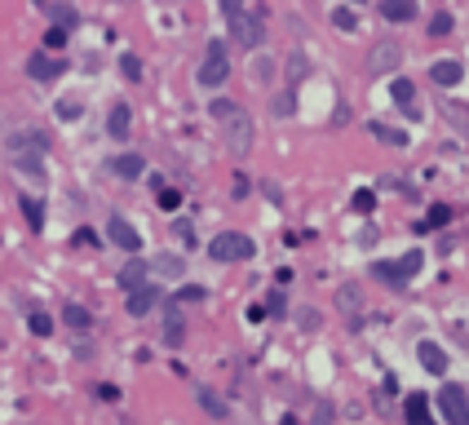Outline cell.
Here are the masks:
<instances>
[{
    "mask_svg": "<svg viewBox=\"0 0 469 425\" xmlns=\"http://www.w3.org/2000/svg\"><path fill=\"white\" fill-rule=\"evenodd\" d=\"M217 124H222V138H226L230 155H248V151H253V120H248L244 107H230Z\"/></svg>",
    "mask_w": 469,
    "mask_h": 425,
    "instance_id": "obj_1",
    "label": "cell"
},
{
    "mask_svg": "<svg viewBox=\"0 0 469 425\" xmlns=\"http://www.w3.org/2000/svg\"><path fill=\"white\" fill-rule=\"evenodd\" d=\"M199 89H222L230 80V58H226V44L222 40H208L204 49V62H199Z\"/></svg>",
    "mask_w": 469,
    "mask_h": 425,
    "instance_id": "obj_2",
    "label": "cell"
},
{
    "mask_svg": "<svg viewBox=\"0 0 469 425\" xmlns=\"http://www.w3.org/2000/svg\"><path fill=\"white\" fill-rule=\"evenodd\" d=\"M253 253H257V244L248 235H239V231H222L208 244V257H217V261H248Z\"/></svg>",
    "mask_w": 469,
    "mask_h": 425,
    "instance_id": "obj_3",
    "label": "cell"
},
{
    "mask_svg": "<svg viewBox=\"0 0 469 425\" xmlns=\"http://www.w3.org/2000/svg\"><path fill=\"white\" fill-rule=\"evenodd\" d=\"M403 62V44L398 40H376L367 49V76H394Z\"/></svg>",
    "mask_w": 469,
    "mask_h": 425,
    "instance_id": "obj_4",
    "label": "cell"
},
{
    "mask_svg": "<svg viewBox=\"0 0 469 425\" xmlns=\"http://www.w3.org/2000/svg\"><path fill=\"white\" fill-rule=\"evenodd\" d=\"M230 40H239L244 49H257L266 40V27H261V9L257 13H230Z\"/></svg>",
    "mask_w": 469,
    "mask_h": 425,
    "instance_id": "obj_5",
    "label": "cell"
},
{
    "mask_svg": "<svg viewBox=\"0 0 469 425\" xmlns=\"http://www.w3.org/2000/svg\"><path fill=\"white\" fill-rule=\"evenodd\" d=\"M439 417L447 425H469V395L461 385H443L439 390Z\"/></svg>",
    "mask_w": 469,
    "mask_h": 425,
    "instance_id": "obj_6",
    "label": "cell"
},
{
    "mask_svg": "<svg viewBox=\"0 0 469 425\" xmlns=\"http://www.w3.org/2000/svg\"><path fill=\"white\" fill-rule=\"evenodd\" d=\"M27 76L36 80V85H54V80L62 76V62H58V58H49L44 49H40V54H31V58H27Z\"/></svg>",
    "mask_w": 469,
    "mask_h": 425,
    "instance_id": "obj_7",
    "label": "cell"
},
{
    "mask_svg": "<svg viewBox=\"0 0 469 425\" xmlns=\"http://www.w3.org/2000/svg\"><path fill=\"white\" fill-rule=\"evenodd\" d=\"M49 151V138L40 128H23V133L9 138V155H44Z\"/></svg>",
    "mask_w": 469,
    "mask_h": 425,
    "instance_id": "obj_8",
    "label": "cell"
},
{
    "mask_svg": "<svg viewBox=\"0 0 469 425\" xmlns=\"http://www.w3.org/2000/svg\"><path fill=\"white\" fill-rule=\"evenodd\" d=\"M107 239H111V244H120L124 253H142V235L133 231L124 217H111V222H107Z\"/></svg>",
    "mask_w": 469,
    "mask_h": 425,
    "instance_id": "obj_9",
    "label": "cell"
},
{
    "mask_svg": "<svg viewBox=\"0 0 469 425\" xmlns=\"http://www.w3.org/2000/svg\"><path fill=\"white\" fill-rule=\"evenodd\" d=\"M416 359H421V368L434 372V377H443V372H447V350L439 346V341H421V346H416Z\"/></svg>",
    "mask_w": 469,
    "mask_h": 425,
    "instance_id": "obj_10",
    "label": "cell"
},
{
    "mask_svg": "<svg viewBox=\"0 0 469 425\" xmlns=\"http://www.w3.org/2000/svg\"><path fill=\"white\" fill-rule=\"evenodd\" d=\"M155 301H160V288L138 284V288H129V301H124V306H129V315H133V319H142V315H146V310L155 306Z\"/></svg>",
    "mask_w": 469,
    "mask_h": 425,
    "instance_id": "obj_11",
    "label": "cell"
},
{
    "mask_svg": "<svg viewBox=\"0 0 469 425\" xmlns=\"http://www.w3.org/2000/svg\"><path fill=\"white\" fill-rule=\"evenodd\" d=\"M429 80H434L439 89H447V85H461V80H465V67H461L456 58H443V62H434V67H429Z\"/></svg>",
    "mask_w": 469,
    "mask_h": 425,
    "instance_id": "obj_12",
    "label": "cell"
},
{
    "mask_svg": "<svg viewBox=\"0 0 469 425\" xmlns=\"http://www.w3.org/2000/svg\"><path fill=\"white\" fill-rule=\"evenodd\" d=\"M111 173H115V177H124V182H133V177H142V173H146V160H142V155H133V151H124V155H115V160H111Z\"/></svg>",
    "mask_w": 469,
    "mask_h": 425,
    "instance_id": "obj_13",
    "label": "cell"
},
{
    "mask_svg": "<svg viewBox=\"0 0 469 425\" xmlns=\"http://www.w3.org/2000/svg\"><path fill=\"white\" fill-rule=\"evenodd\" d=\"M164 341H169V346H182V341H186V319H182L177 306L164 310Z\"/></svg>",
    "mask_w": 469,
    "mask_h": 425,
    "instance_id": "obj_14",
    "label": "cell"
},
{
    "mask_svg": "<svg viewBox=\"0 0 469 425\" xmlns=\"http://www.w3.org/2000/svg\"><path fill=\"white\" fill-rule=\"evenodd\" d=\"M381 18H390V23H412V18H416V0H381Z\"/></svg>",
    "mask_w": 469,
    "mask_h": 425,
    "instance_id": "obj_15",
    "label": "cell"
},
{
    "mask_svg": "<svg viewBox=\"0 0 469 425\" xmlns=\"http://www.w3.org/2000/svg\"><path fill=\"white\" fill-rule=\"evenodd\" d=\"M403 417H408V425H434V421H429V399H425V395H408Z\"/></svg>",
    "mask_w": 469,
    "mask_h": 425,
    "instance_id": "obj_16",
    "label": "cell"
},
{
    "mask_svg": "<svg viewBox=\"0 0 469 425\" xmlns=\"http://www.w3.org/2000/svg\"><path fill=\"white\" fill-rule=\"evenodd\" d=\"M150 270H155L160 280H182V275H186V261H182V257H173V253H164V257H155V261H150Z\"/></svg>",
    "mask_w": 469,
    "mask_h": 425,
    "instance_id": "obj_17",
    "label": "cell"
},
{
    "mask_svg": "<svg viewBox=\"0 0 469 425\" xmlns=\"http://www.w3.org/2000/svg\"><path fill=\"white\" fill-rule=\"evenodd\" d=\"M62 323H66V328H76V333H89V328H93V315H89L85 306L66 301V306H62Z\"/></svg>",
    "mask_w": 469,
    "mask_h": 425,
    "instance_id": "obj_18",
    "label": "cell"
},
{
    "mask_svg": "<svg viewBox=\"0 0 469 425\" xmlns=\"http://www.w3.org/2000/svg\"><path fill=\"white\" fill-rule=\"evenodd\" d=\"M129 120H133V116H129V107H124V102H115V107H111V116H107V133H111L115 142H124V138H129Z\"/></svg>",
    "mask_w": 469,
    "mask_h": 425,
    "instance_id": "obj_19",
    "label": "cell"
},
{
    "mask_svg": "<svg viewBox=\"0 0 469 425\" xmlns=\"http://www.w3.org/2000/svg\"><path fill=\"white\" fill-rule=\"evenodd\" d=\"M439 111L447 116V124H451V128H461V133L469 138V107H461V102H451V97H443Z\"/></svg>",
    "mask_w": 469,
    "mask_h": 425,
    "instance_id": "obj_20",
    "label": "cell"
},
{
    "mask_svg": "<svg viewBox=\"0 0 469 425\" xmlns=\"http://www.w3.org/2000/svg\"><path fill=\"white\" fill-rule=\"evenodd\" d=\"M283 71H288V89H297L301 80H306V71H310L306 54H301V49H292V54H288V62H283Z\"/></svg>",
    "mask_w": 469,
    "mask_h": 425,
    "instance_id": "obj_21",
    "label": "cell"
},
{
    "mask_svg": "<svg viewBox=\"0 0 469 425\" xmlns=\"http://www.w3.org/2000/svg\"><path fill=\"white\" fill-rule=\"evenodd\" d=\"M390 97L408 111V107H416V85H412L408 76H398V80H390Z\"/></svg>",
    "mask_w": 469,
    "mask_h": 425,
    "instance_id": "obj_22",
    "label": "cell"
},
{
    "mask_svg": "<svg viewBox=\"0 0 469 425\" xmlns=\"http://www.w3.org/2000/svg\"><path fill=\"white\" fill-rule=\"evenodd\" d=\"M248 76H253V85H271V80H275V58L257 54L253 62H248Z\"/></svg>",
    "mask_w": 469,
    "mask_h": 425,
    "instance_id": "obj_23",
    "label": "cell"
},
{
    "mask_svg": "<svg viewBox=\"0 0 469 425\" xmlns=\"http://www.w3.org/2000/svg\"><path fill=\"white\" fill-rule=\"evenodd\" d=\"M138 284H146V261H142V257H133L129 266L120 270V288H138Z\"/></svg>",
    "mask_w": 469,
    "mask_h": 425,
    "instance_id": "obj_24",
    "label": "cell"
},
{
    "mask_svg": "<svg viewBox=\"0 0 469 425\" xmlns=\"http://www.w3.org/2000/svg\"><path fill=\"white\" fill-rule=\"evenodd\" d=\"M271 111H275V116H279V120H288V116H297V93H292V89H283V93H275V97H271Z\"/></svg>",
    "mask_w": 469,
    "mask_h": 425,
    "instance_id": "obj_25",
    "label": "cell"
},
{
    "mask_svg": "<svg viewBox=\"0 0 469 425\" xmlns=\"http://www.w3.org/2000/svg\"><path fill=\"white\" fill-rule=\"evenodd\" d=\"M372 275H376V280H385L390 288H398V292L408 288V280H403V275L394 270V261H376V266H372Z\"/></svg>",
    "mask_w": 469,
    "mask_h": 425,
    "instance_id": "obj_26",
    "label": "cell"
},
{
    "mask_svg": "<svg viewBox=\"0 0 469 425\" xmlns=\"http://www.w3.org/2000/svg\"><path fill=\"white\" fill-rule=\"evenodd\" d=\"M421 266H425V253L416 249V253H408V257H398L394 261V270L403 275V280H412V275H421Z\"/></svg>",
    "mask_w": 469,
    "mask_h": 425,
    "instance_id": "obj_27",
    "label": "cell"
},
{
    "mask_svg": "<svg viewBox=\"0 0 469 425\" xmlns=\"http://www.w3.org/2000/svg\"><path fill=\"white\" fill-rule=\"evenodd\" d=\"M447 222H451V208H447V204H434V208H429V217L416 226V235H421V231H439V226H447Z\"/></svg>",
    "mask_w": 469,
    "mask_h": 425,
    "instance_id": "obj_28",
    "label": "cell"
},
{
    "mask_svg": "<svg viewBox=\"0 0 469 425\" xmlns=\"http://www.w3.org/2000/svg\"><path fill=\"white\" fill-rule=\"evenodd\" d=\"M23 217H27L31 231H40V226H44V208H40V200H27V195H23Z\"/></svg>",
    "mask_w": 469,
    "mask_h": 425,
    "instance_id": "obj_29",
    "label": "cell"
},
{
    "mask_svg": "<svg viewBox=\"0 0 469 425\" xmlns=\"http://www.w3.org/2000/svg\"><path fill=\"white\" fill-rule=\"evenodd\" d=\"M199 407H204V412H208V417H217V421H222V417H226V403H222V399H217V395H213V390H199Z\"/></svg>",
    "mask_w": 469,
    "mask_h": 425,
    "instance_id": "obj_30",
    "label": "cell"
},
{
    "mask_svg": "<svg viewBox=\"0 0 469 425\" xmlns=\"http://www.w3.org/2000/svg\"><path fill=\"white\" fill-rule=\"evenodd\" d=\"M27 328H31V333H36V337H49V333H54V319H49V315H44V310H31V319H27Z\"/></svg>",
    "mask_w": 469,
    "mask_h": 425,
    "instance_id": "obj_31",
    "label": "cell"
},
{
    "mask_svg": "<svg viewBox=\"0 0 469 425\" xmlns=\"http://www.w3.org/2000/svg\"><path fill=\"white\" fill-rule=\"evenodd\" d=\"M319 323H323L319 310H310V306H306V310H297V328H301V333H314Z\"/></svg>",
    "mask_w": 469,
    "mask_h": 425,
    "instance_id": "obj_32",
    "label": "cell"
},
{
    "mask_svg": "<svg viewBox=\"0 0 469 425\" xmlns=\"http://www.w3.org/2000/svg\"><path fill=\"white\" fill-rule=\"evenodd\" d=\"M54 111H58V120H66V124H71V120H80V111H85V107H80L76 97H62V102H58Z\"/></svg>",
    "mask_w": 469,
    "mask_h": 425,
    "instance_id": "obj_33",
    "label": "cell"
},
{
    "mask_svg": "<svg viewBox=\"0 0 469 425\" xmlns=\"http://www.w3.org/2000/svg\"><path fill=\"white\" fill-rule=\"evenodd\" d=\"M372 138H381V142H390V146H403L408 138L398 133V128H390V124H372Z\"/></svg>",
    "mask_w": 469,
    "mask_h": 425,
    "instance_id": "obj_34",
    "label": "cell"
},
{
    "mask_svg": "<svg viewBox=\"0 0 469 425\" xmlns=\"http://www.w3.org/2000/svg\"><path fill=\"white\" fill-rule=\"evenodd\" d=\"M120 71H124V80H142V58L138 54H124L120 58Z\"/></svg>",
    "mask_w": 469,
    "mask_h": 425,
    "instance_id": "obj_35",
    "label": "cell"
},
{
    "mask_svg": "<svg viewBox=\"0 0 469 425\" xmlns=\"http://www.w3.org/2000/svg\"><path fill=\"white\" fill-rule=\"evenodd\" d=\"M54 23H58V27H76L80 13H76L71 5H54Z\"/></svg>",
    "mask_w": 469,
    "mask_h": 425,
    "instance_id": "obj_36",
    "label": "cell"
},
{
    "mask_svg": "<svg viewBox=\"0 0 469 425\" xmlns=\"http://www.w3.org/2000/svg\"><path fill=\"white\" fill-rule=\"evenodd\" d=\"M177 204H182V191H173V186H160V208H164V212H173Z\"/></svg>",
    "mask_w": 469,
    "mask_h": 425,
    "instance_id": "obj_37",
    "label": "cell"
},
{
    "mask_svg": "<svg viewBox=\"0 0 469 425\" xmlns=\"http://www.w3.org/2000/svg\"><path fill=\"white\" fill-rule=\"evenodd\" d=\"M310 425H332V403H328V399H319V403H314V417H310Z\"/></svg>",
    "mask_w": 469,
    "mask_h": 425,
    "instance_id": "obj_38",
    "label": "cell"
},
{
    "mask_svg": "<svg viewBox=\"0 0 469 425\" xmlns=\"http://www.w3.org/2000/svg\"><path fill=\"white\" fill-rule=\"evenodd\" d=\"M451 31V13H434L429 18V36H447Z\"/></svg>",
    "mask_w": 469,
    "mask_h": 425,
    "instance_id": "obj_39",
    "label": "cell"
},
{
    "mask_svg": "<svg viewBox=\"0 0 469 425\" xmlns=\"http://www.w3.org/2000/svg\"><path fill=\"white\" fill-rule=\"evenodd\" d=\"M332 23H337L341 31H355V27H359V18H355L350 9H332Z\"/></svg>",
    "mask_w": 469,
    "mask_h": 425,
    "instance_id": "obj_40",
    "label": "cell"
},
{
    "mask_svg": "<svg viewBox=\"0 0 469 425\" xmlns=\"http://www.w3.org/2000/svg\"><path fill=\"white\" fill-rule=\"evenodd\" d=\"M66 44V27H49L44 31V49H62Z\"/></svg>",
    "mask_w": 469,
    "mask_h": 425,
    "instance_id": "obj_41",
    "label": "cell"
},
{
    "mask_svg": "<svg viewBox=\"0 0 469 425\" xmlns=\"http://www.w3.org/2000/svg\"><path fill=\"white\" fill-rule=\"evenodd\" d=\"M337 306L341 310H359V288H341L337 292Z\"/></svg>",
    "mask_w": 469,
    "mask_h": 425,
    "instance_id": "obj_42",
    "label": "cell"
},
{
    "mask_svg": "<svg viewBox=\"0 0 469 425\" xmlns=\"http://www.w3.org/2000/svg\"><path fill=\"white\" fill-rule=\"evenodd\" d=\"M355 208H359V212H372V208H376V195H372V191H355Z\"/></svg>",
    "mask_w": 469,
    "mask_h": 425,
    "instance_id": "obj_43",
    "label": "cell"
},
{
    "mask_svg": "<svg viewBox=\"0 0 469 425\" xmlns=\"http://www.w3.org/2000/svg\"><path fill=\"white\" fill-rule=\"evenodd\" d=\"M177 297H182V301H204V288H199V284H186V288H177Z\"/></svg>",
    "mask_w": 469,
    "mask_h": 425,
    "instance_id": "obj_44",
    "label": "cell"
},
{
    "mask_svg": "<svg viewBox=\"0 0 469 425\" xmlns=\"http://www.w3.org/2000/svg\"><path fill=\"white\" fill-rule=\"evenodd\" d=\"M93 395H97V399H102V403H120V390H115V385H97V390H93Z\"/></svg>",
    "mask_w": 469,
    "mask_h": 425,
    "instance_id": "obj_45",
    "label": "cell"
},
{
    "mask_svg": "<svg viewBox=\"0 0 469 425\" xmlns=\"http://www.w3.org/2000/svg\"><path fill=\"white\" fill-rule=\"evenodd\" d=\"M266 310H275V315H283V292H271V301H266Z\"/></svg>",
    "mask_w": 469,
    "mask_h": 425,
    "instance_id": "obj_46",
    "label": "cell"
},
{
    "mask_svg": "<svg viewBox=\"0 0 469 425\" xmlns=\"http://www.w3.org/2000/svg\"><path fill=\"white\" fill-rule=\"evenodd\" d=\"M244 9V0H222V13H226V18H230V13H239Z\"/></svg>",
    "mask_w": 469,
    "mask_h": 425,
    "instance_id": "obj_47",
    "label": "cell"
},
{
    "mask_svg": "<svg viewBox=\"0 0 469 425\" xmlns=\"http://www.w3.org/2000/svg\"><path fill=\"white\" fill-rule=\"evenodd\" d=\"M279 425H301V421H297V417H283V421H279Z\"/></svg>",
    "mask_w": 469,
    "mask_h": 425,
    "instance_id": "obj_48",
    "label": "cell"
},
{
    "mask_svg": "<svg viewBox=\"0 0 469 425\" xmlns=\"http://www.w3.org/2000/svg\"><path fill=\"white\" fill-rule=\"evenodd\" d=\"M350 5H363V0H350Z\"/></svg>",
    "mask_w": 469,
    "mask_h": 425,
    "instance_id": "obj_49",
    "label": "cell"
}]
</instances>
